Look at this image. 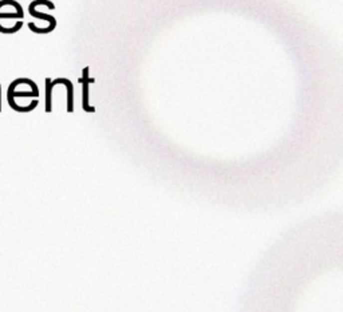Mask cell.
Wrapping results in <instances>:
<instances>
[{
	"label": "cell",
	"mask_w": 343,
	"mask_h": 312,
	"mask_svg": "<svg viewBox=\"0 0 343 312\" xmlns=\"http://www.w3.org/2000/svg\"><path fill=\"white\" fill-rule=\"evenodd\" d=\"M5 8H7V12H3L0 11V23L4 20H16V19H23L24 13H23V8L20 7V4L15 1V0H4ZM19 21V20H16Z\"/></svg>",
	"instance_id": "cell-1"
},
{
	"label": "cell",
	"mask_w": 343,
	"mask_h": 312,
	"mask_svg": "<svg viewBox=\"0 0 343 312\" xmlns=\"http://www.w3.org/2000/svg\"><path fill=\"white\" fill-rule=\"evenodd\" d=\"M28 11H30V13L34 17H38V19H42V20H46L48 21V24H51L52 27H55L56 25V20L54 19L52 16H50V15H47V13H42V12H38L36 9L32 7V5L30 4V7H28Z\"/></svg>",
	"instance_id": "cell-2"
},
{
	"label": "cell",
	"mask_w": 343,
	"mask_h": 312,
	"mask_svg": "<svg viewBox=\"0 0 343 312\" xmlns=\"http://www.w3.org/2000/svg\"><path fill=\"white\" fill-rule=\"evenodd\" d=\"M51 90H52V86H51V79L47 78L46 79V111L50 113L51 111Z\"/></svg>",
	"instance_id": "cell-3"
},
{
	"label": "cell",
	"mask_w": 343,
	"mask_h": 312,
	"mask_svg": "<svg viewBox=\"0 0 343 312\" xmlns=\"http://www.w3.org/2000/svg\"><path fill=\"white\" fill-rule=\"evenodd\" d=\"M0 111H1V87H0Z\"/></svg>",
	"instance_id": "cell-4"
}]
</instances>
